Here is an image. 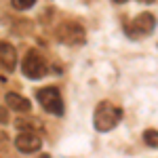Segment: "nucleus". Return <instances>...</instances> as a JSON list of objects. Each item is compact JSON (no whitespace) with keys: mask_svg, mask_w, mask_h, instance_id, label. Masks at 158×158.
Instances as JSON below:
<instances>
[{"mask_svg":"<svg viewBox=\"0 0 158 158\" xmlns=\"http://www.w3.org/2000/svg\"><path fill=\"white\" fill-rule=\"evenodd\" d=\"M122 118V110L118 106H114L112 101H101L95 110V116H93V122H95V129L106 133V131H112Z\"/></svg>","mask_w":158,"mask_h":158,"instance_id":"nucleus-1","label":"nucleus"},{"mask_svg":"<svg viewBox=\"0 0 158 158\" xmlns=\"http://www.w3.org/2000/svg\"><path fill=\"white\" fill-rule=\"evenodd\" d=\"M21 72H23L27 78L38 80V78H42L49 70H47V61H44V57H42L38 51L32 49V51L25 53L23 61H21Z\"/></svg>","mask_w":158,"mask_h":158,"instance_id":"nucleus-2","label":"nucleus"},{"mask_svg":"<svg viewBox=\"0 0 158 158\" xmlns=\"http://www.w3.org/2000/svg\"><path fill=\"white\" fill-rule=\"evenodd\" d=\"M57 38H59L63 44L68 47H78L86 40V34H85V27L76 21H65L57 27Z\"/></svg>","mask_w":158,"mask_h":158,"instance_id":"nucleus-3","label":"nucleus"},{"mask_svg":"<svg viewBox=\"0 0 158 158\" xmlns=\"http://www.w3.org/2000/svg\"><path fill=\"white\" fill-rule=\"evenodd\" d=\"M36 97H38V101H40V106L47 110L49 114H57V116L63 114V99H61L59 89H55V86H44V89L36 91Z\"/></svg>","mask_w":158,"mask_h":158,"instance_id":"nucleus-4","label":"nucleus"},{"mask_svg":"<svg viewBox=\"0 0 158 158\" xmlns=\"http://www.w3.org/2000/svg\"><path fill=\"white\" fill-rule=\"evenodd\" d=\"M15 148L21 152V154H34L42 148V139L38 133L32 131H21V133L15 137Z\"/></svg>","mask_w":158,"mask_h":158,"instance_id":"nucleus-5","label":"nucleus"},{"mask_svg":"<svg viewBox=\"0 0 158 158\" xmlns=\"http://www.w3.org/2000/svg\"><path fill=\"white\" fill-rule=\"evenodd\" d=\"M154 27H156V19H154V15H152V13H141V15L135 17V21L131 23L129 32H131L133 36H135V34L146 36V34H150Z\"/></svg>","mask_w":158,"mask_h":158,"instance_id":"nucleus-6","label":"nucleus"},{"mask_svg":"<svg viewBox=\"0 0 158 158\" xmlns=\"http://www.w3.org/2000/svg\"><path fill=\"white\" fill-rule=\"evenodd\" d=\"M0 68L6 72H13L17 68V51L4 40H0Z\"/></svg>","mask_w":158,"mask_h":158,"instance_id":"nucleus-7","label":"nucleus"},{"mask_svg":"<svg viewBox=\"0 0 158 158\" xmlns=\"http://www.w3.org/2000/svg\"><path fill=\"white\" fill-rule=\"evenodd\" d=\"M4 103H6V108H9V110H15V112H19V114L32 110V103H30L23 95H19V93H6Z\"/></svg>","mask_w":158,"mask_h":158,"instance_id":"nucleus-8","label":"nucleus"},{"mask_svg":"<svg viewBox=\"0 0 158 158\" xmlns=\"http://www.w3.org/2000/svg\"><path fill=\"white\" fill-rule=\"evenodd\" d=\"M15 124H17L19 131H32V133L42 131V122L38 120V118H19Z\"/></svg>","mask_w":158,"mask_h":158,"instance_id":"nucleus-9","label":"nucleus"},{"mask_svg":"<svg viewBox=\"0 0 158 158\" xmlns=\"http://www.w3.org/2000/svg\"><path fill=\"white\" fill-rule=\"evenodd\" d=\"M11 4L17 11H27V9H32L36 4V0H11Z\"/></svg>","mask_w":158,"mask_h":158,"instance_id":"nucleus-10","label":"nucleus"},{"mask_svg":"<svg viewBox=\"0 0 158 158\" xmlns=\"http://www.w3.org/2000/svg\"><path fill=\"white\" fill-rule=\"evenodd\" d=\"M143 141H146L148 146H158V131L148 129L146 133H143Z\"/></svg>","mask_w":158,"mask_h":158,"instance_id":"nucleus-11","label":"nucleus"},{"mask_svg":"<svg viewBox=\"0 0 158 158\" xmlns=\"http://www.w3.org/2000/svg\"><path fill=\"white\" fill-rule=\"evenodd\" d=\"M0 122H2V124L9 122V112H6V108H0Z\"/></svg>","mask_w":158,"mask_h":158,"instance_id":"nucleus-12","label":"nucleus"},{"mask_svg":"<svg viewBox=\"0 0 158 158\" xmlns=\"http://www.w3.org/2000/svg\"><path fill=\"white\" fill-rule=\"evenodd\" d=\"M139 2H143V4H152V2H156V0H139Z\"/></svg>","mask_w":158,"mask_h":158,"instance_id":"nucleus-13","label":"nucleus"},{"mask_svg":"<svg viewBox=\"0 0 158 158\" xmlns=\"http://www.w3.org/2000/svg\"><path fill=\"white\" fill-rule=\"evenodd\" d=\"M114 2H118V4H122V2H127V0H114Z\"/></svg>","mask_w":158,"mask_h":158,"instance_id":"nucleus-14","label":"nucleus"},{"mask_svg":"<svg viewBox=\"0 0 158 158\" xmlns=\"http://www.w3.org/2000/svg\"><path fill=\"white\" fill-rule=\"evenodd\" d=\"M44 158H49V156H44Z\"/></svg>","mask_w":158,"mask_h":158,"instance_id":"nucleus-15","label":"nucleus"}]
</instances>
